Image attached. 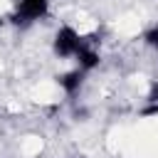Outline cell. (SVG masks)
Segmentation results:
<instances>
[{
  "label": "cell",
  "mask_w": 158,
  "mask_h": 158,
  "mask_svg": "<svg viewBox=\"0 0 158 158\" xmlns=\"http://www.w3.org/2000/svg\"><path fill=\"white\" fill-rule=\"evenodd\" d=\"M81 42H84V37L74 25H62L52 37V52L57 59H74Z\"/></svg>",
  "instance_id": "cell-1"
},
{
  "label": "cell",
  "mask_w": 158,
  "mask_h": 158,
  "mask_svg": "<svg viewBox=\"0 0 158 158\" xmlns=\"http://www.w3.org/2000/svg\"><path fill=\"white\" fill-rule=\"evenodd\" d=\"M47 15H49V0H17L10 20L17 27H30L37 20H44Z\"/></svg>",
  "instance_id": "cell-2"
},
{
  "label": "cell",
  "mask_w": 158,
  "mask_h": 158,
  "mask_svg": "<svg viewBox=\"0 0 158 158\" xmlns=\"http://www.w3.org/2000/svg\"><path fill=\"white\" fill-rule=\"evenodd\" d=\"M84 81H86V72H81V69H69V72L57 74V86H59L67 96H77V94L81 91Z\"/></svg>",
  "instance_id": "cell-3"
},
{
  "label": "cell",
  "mask_w": 158,
  "mask_h": 158,
  "mask_svg": "<svg viewBox=\"0 0 158 158\" xmlns=\"http://www.w3.org/2000/svg\"><path fill=\"white\" fill-rule=\"evenodd\" d=\"M74 59H77V69H81V72L89 74V72H94V69L101 64V52L84 40L81 47H79V52L74 54Z\"/></svg>",
  "instance_id": "cell-4"
},
{
  "label": "cell",
  "mask_w": 158,
  "mask_h": 158,
  "mask_svg": "<svg viewBox=\"0 0 158 158\" xmlns=\"http://www.w3.org/2000/svg\"><path fill=\"white\" fill-rule=\"evenodd\" d=\"M143 44L146 47H151V49H158V25H151L146 32H143Z\"/></svg>",
  "instance_id": "cell-5"
},
{
  "label": "cell",
  "mask_w": 158,
  "mask_h": 158,
  "mask_svg": "<svg viewBox=\"0 0 158 158\" xmlns=\"http://www.w3.org/2000/svg\"><path fill=\"white\" fill-rule=\"evenodd\" d=\"M141 116H158V104H156V101H148V104L141 109Z\"/></svg>",
  "instance_id": "cell-6"
},
{
  "label": "cell",
  "mask_w": 158,
  "mask_h": 158,
  "mask_svg": "<svg viewBox=\"0 0 158 158\" xmlns=\"http://www.w3.org/2000/svg\"><path fill=\"white\" fill-rule=\"evenodd\" d=\"M148 101H156V104H158V81L153 84V91L148 94Z\"/></svg>",
  "instance_id": "cell-7"
},
{
  "label": "cell",
  "mask_w": 158,
  "mask_h": 158,
  "mask_svg": "<svg viewBox=\"0 0 158 158\" xmlns=\"http://www.w3.org/2000/svg\"><path fill=\"white\" fill-rule=\"evenodd\" d=\"M72 158H74V156H72Z\"/></svg>",
  "instance_id": "cell-8"
}]
</instances>
